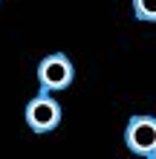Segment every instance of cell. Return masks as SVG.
<instances>
[{
  "label": "cell",
  "mask_w": 156,
  "mask_h": 159,
  "mask_svg": "<svg viewBox=\"0 0 156 159\" xmlns=\"http://www.w3.org/2000/svg\"><path fill=\"white\" fill-rule=\"evenodd\" d=\"M61 116H64L61 104L47 90H41L38 96H32L29 104H26V110H23L26 127H29L32 133H52V130L61 125Z\"/></svg>",
  "instance_id": "6da1fadb"
},
{
  "label": "cell",
  "mask_w": 156,
  "mask_h": 159,
  "mask_svg": "<svg viewBox=\"0 0 156 159\" xmlns=\"http://www.w3.org/2000/svg\"><path fill=\"white\" fill-rule=\"evenodd\" d=\"M124 145L136 156L156 159V116L139 113L124 125Z\"/></svg>",
  "instance_id": "7a4b0ae2"
},
{
  "label": "cell",
  "mask_w": 156,
  "mask_h": 159,
  "mask_svg": "<svg viewBox=\"0 0 156 159\" xmlns=\"http://www.w3.org/2000/svg\"><path fill=\"white\" fill-rule=\"evenodd\" d=\"M72 78H75V67H72V61L64 52H52L38 64V84L47 93L67 90L72 84Z\"/></svg>",
  "instance_id": "3957f363"
},
{
  "label": "cell",
  "mask_w": 156,
  "mask_h": 159,
  "mask_svg": "<svg viewBox=\"0 0 156 159\" xmlns=\"http://www.w3.org/2000/svg\"><path fill=\"white\" fill-rule=\"evenodd\" d=\"M133 15L145 23H156V0H133Z\"/></svg>",
  "instance_id": "277c9868"
}]
</instances>
